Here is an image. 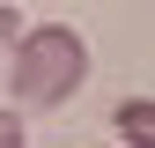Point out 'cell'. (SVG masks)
I'll list each match as a JSON object with an SVG mask.
<instances>
[{"label":"cell","mask_w":155,"mask_h":148,"mask_svg":"<svg viewBox=\"0 0 155 148\" xmlns=\"http://www.w3.org/2000/svg\"><path fill=\"white\" fill-rule=\"evenodd\" d=\"M81 74H89V45L74 30H22V45H15V96L37 104V111H52V104H67L74 89H81Z\"/></svg>","instance_id":"cell-1"},{"label":"cell","mask_w":155,"mask_h":148,"mask_svg":"<svg viewBox=\"0 0 155 148\" xmlns=\"http://www.w3.org/2000/svg\"><path fill=\"white\" fill-rule=\"evenodd\" d=\"M118 141L126 148H155V96H126L118 104Z\"/></svg>","instance_id":"cell-2"},{"label":"cell","mask_w":155,"mask_h":148,"mask_svg":"<svg viewBox=\"0 0 155 148\" xmlns=\"http://www.w3.org/2000/svg\"><path fill=\"white\" fill-rule=\"evenodd\" d=\"M0 148H22V119L15 111H0Z\"/></svg>","instance_id":"cell-3"}]
</instances>
